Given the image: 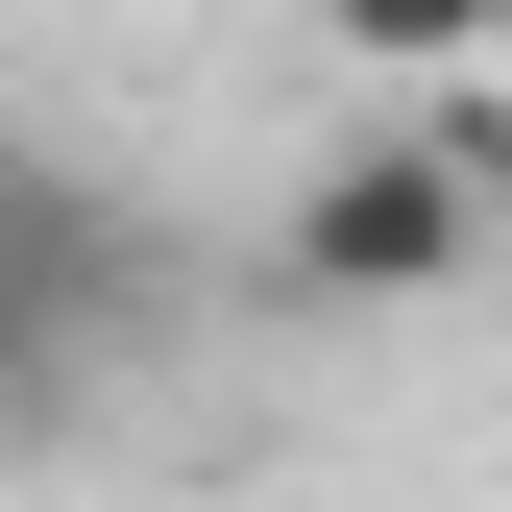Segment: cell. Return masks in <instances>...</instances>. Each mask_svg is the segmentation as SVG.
<instances>
[{
  "instance_id": "obj_2",
  "label": "cell",
  "mask_w": 512,
  "mask_h": 512,
  "mask_svg": "<svg viewBox=\"0 0 512 512\" xmlns=\"http://www.w3.org/2000/svg\"><path fill=\"white\" fill-rule=\"evenodd\" d=\"M317 25H342L366 74H464V49H512V0H317Z\"/></svg>"
},
{
  "instance_id": "obj_1",
  "label": "cell",
  "mask_w": 512,
  "mask_h": 512,
  "mask_svg": "<svg viewBox=\"0 0 512 512\" xmlns=\"http://www.w3.org/2000/svg\"><path fill=\"white\" fill-rule=\"evenodd\" d=\"M269 269H293L317 317H439V293L488 269V171L439 147V122H366V147L293 171V244H269Z\"/></svg>"
}]
</instances>
